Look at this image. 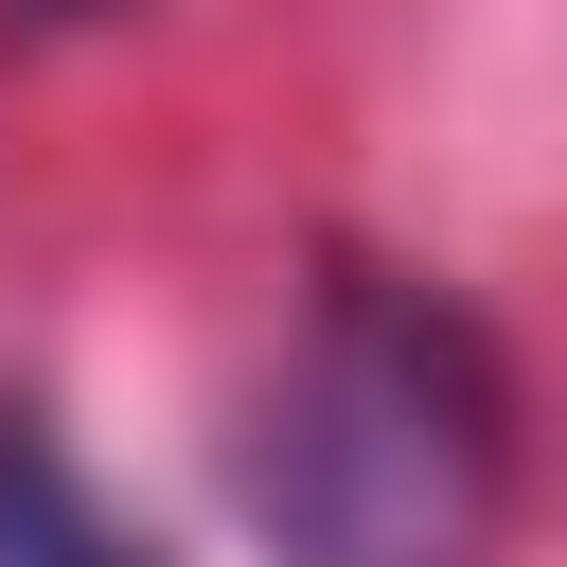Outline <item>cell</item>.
I'll list each match as a JSON object with an SVG mask.
<instances>
[{
    "instance_id": "6da1fadb",
    "label": "cell",
    "mask_w": 567,
    "mask_h": 567,
    "mask_svg": "<svg viewBox=\"0 0 567 567\" xmlns=\"http://www.w3.org/2000/svg\"><path fill=\"white\" fill-rule=\"evenodd\" d=\"M514 514L496 337L408 266H319L284 372L248 390V532L266 567H478Z\"/></svg>"
},
{
    "instance_id": "7a4b0ae2",
    "label": "cell",
    "mask_w": 567,
    "mask_h": 567,
    "mask_svg": "<svg viewBox=\"0 0 567 567\" xmlns=\"http://www.w3.org/2000/svg\"><path fill=\"white\" fill-rule=\"evenodd\" d=\"M0 567H159V532H124V514L71 478L53 408H0Z\"/></svg>"
},
{
    "instance_id": "3957f363",
    "label": "cell",
    "mask_w": 567,
    "mask_h": 567,
    "mask_svg": "<svg viewBox=\"0 0 567 567\" xmlns=\"http://www.w3.org/2000/svg\"><path fill=\"white\" fill-rule=\"evenodd\" d=\"M18 18H106V0H18Z\"/></svg>"
}]
</instances>
